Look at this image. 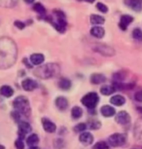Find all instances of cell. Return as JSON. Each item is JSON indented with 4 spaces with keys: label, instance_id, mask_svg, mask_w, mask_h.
<instances>
[{
    "label": "cell",
    "instance_id": "cell-28",
    "mask_svg": "<svg viewBox=\"0 0 142 149\" xmlns=\"http://www.w3.org/2000/svg\"><path fill=\"white\" fill-rule=\"evenodd\" d=\"M93 149H109V146L105 141H98L93 146Z\"/></svg>",
    "mask_w": 142,
    "mask_h": 149
},
{
    "label": "cell",
    "instance_id": "cell-5",
    "mask_svg": "<svg viewBox=\"0 0 142 149\" xmlns=\"http://www.w3.org/2000/svg\"><path fill=\"white\" fill-rule=\"evenodd\" d=\"M94 51L98 52L99 54L104 56H113L115 54V51L112 48L105 44H96V46L94 47Z\"/></svg>",
    "mask_w": 142,
    "mask_h": 149
},
{
    "label": "cell",
    "instance_id": "cell-7",
    "mask_svg": "<svg viewBox=\"0 0 142 149\" xmlns=\"http://www.w3.org/2000/svg\"><path fill=\"white\" fill-rule=\"evenodd\" d=\"M21 87H23V89L24 90V91L32 92L33 90H35L38 87V84L33 79L26 78V79H24L23 82H21Z\"/></svg>",
    "mask_w": 142,
    "mask_h": 149
},
{
    "label": "cell",
    "instance_id": "cell-9",
    "mask_svg": "<svg viewBox=\"0 0 142 149\" xmlns=\"http://www.w3.org/2000/svg\"><path fill=\"white\" fill-rule=\"evenodd\" d=\"M32 130L31 126L29 123L27 122H19V139H21L23 137H24L26 134H28L30 131Z\"/></svg>",
    "mask_w": 142,
    "mask_h": 149
},
{
    "label": "cell",
    "instance_id": "cell-21",
    "mask_svg": "<svg viewBox=\"0 0 142 149\" xmlns=\"http://www.w3.org/2000/svg\"><path fill=\"white\" fill-rule=\"evenodd\" d=\"M71 86H72L71 81L67 79V78H62V79H60V81H58V87H60V89L64 90V91H68L71 88Z\"/></svg>",
    "mask_w": 142,
    "mask_h": 149
},
{
    "label": "cell",
    "instance_id": "cell-31",
    "mask_svg": "<svg viewBox=\"0 0 142 149\" xmlns=\"http://www.w3.org/2000/svg\"><path fill=\"white\" fill-rule=\"evenodd\" d=\"M15 146L17 149H24V143L23 141V139H17L15 141Z\"/></svg>",
    "mask_w": 142,
    "mask_h": 149
},
{
    "label": "cell",
    "instance_id": "cell-18",
    "mask_svg": "<svg viewBox=\"0 0 142 149\" xmlns=\"http://www.w3.org/2000/svg\"><path fill=\"white\" fill-rule=\"evenodd\" d=\"M100 112H101V114L104 117H112L116 114L115 108L110 105H103L101 109H100Z\"/></svg>",
    "mask_w": 142,
    "mask_h": 149
},
{
    "label": "cell",
    "instance_id": "cell-8",
    "mask_svg": "<svg viewBox=\"0 0 142 149\" xmlns=\"http://www.w3.org/2000/svg\"><path fill=\"white\" fill-rule=\"evenodd\" d=\"M42 126H43L44 131L49 134L55 133V130H57L55 124L54 122H52V121L48 119V118H43L42 119Z\"/></svg>",
    "mask_w": 142,
    "mask_h": 149
},
{
    "label": "cell",
    "instance_id": "cell-11",
    "mask_svg": "<svg viewBox=\"0 0 142 149\" xmlns=\"http://www.w3.org/2000/svg\"><path fill=\"white\" fill-rule=\"evenodd\" d=\"M125 4L135 12H139L142 9V0H125Z\"/></svg>",
    "mask_w": 142,
    "mask_h": 149
},
{
    "label": "cell",
    "instance_id": "cell-24",
    "mask_svg": "<svg viewBox=\"0 0 142 149\" xmlns=\"http://www.w3.org/2000/svg\"><path fill=\"white\" fill-rule=\"evenodd\" d=\"M39 142V137L36 134H32L26 139V143L29 147H32V146H36V144Z\"/></svg>",
    "mask_w": 142,
    "mask_h": 149
},
{
    "label": "cell",
    "instance_id": "cell-20",
    "mask_svg": "<svg viewBox=\"0 0 142 149\" xmlns=\"http://www.w3.org/2000/svg\"><path fill=\"white\" fill-rule=\"evenodd\" d=\"M91 24L94 26H100V24H103L105 22V19L100 15H91L90 17Z\"/></svg>",
    "mask_w": 142,
    "mask_h": 149
},
{
    "label": "cell",
    "instance_id": "cell-39",
    "mask_svg": "<svg viewBox=\"0 0 142 149\" xmlns=\"http://www.w3.org/2000/svg\"><path fill=\"white\" fill-rule=\"evenodd\" d=\"M0 149H5V147H4L3 145H1V144H0Z\"/></svg>",
    "mask_w": 142,
    "mask_h": 149
},
{
    "label": "cell",
    "instance_id": "cell-12",
    "mask_svg": "<svg viewBox=\"0 0 142 149\" xmlns=\"http://www.w3.org/2000/svg\"><path fill=\"white\" fill-rule=\"evenodd\" d=\"M32 9H33V11H35V12L39 15V19H45V18L47 17V14H46L47 11H46L45 6H44L42 3H40V2L34 3V4H33V6H32Z\"/></svg>",
    "mask_w": 142,
    "mask_h": 149
},
{
    "label": "cell",
    "instance_id": "cell-38",
    "mask_svg": "<svg viewBox=\"0 0 142 149\" xmlns=\"http://www.w3.org/2000/svg\"><path fill=\"white\" fill-rule=\"evenodd\" d=\"M28 149H40L38 146H32V147H29Z\"/></svg>",
    "mask_w": 142,
    "mask_h": 149
},
{
    "label": "cell",
    "instance_id": "cell-34",
    "mask_svg": "<svg viewBox=\"0 0 142 149\" xmlns=\"http://www.w3.org/2000/svg\"><path fill=\"white\" fill-rule=\"evenodd\" d=\"M24 63H26V66L28 67V68H32V63H28V61H27V58H24Z\"/></svg>",
    "mask_w": 142,
    "mask_h": 149
},
{
    "label": "cell",
    "instance_id": "cell-10",
    "mask_svg": "<svg viewBox=\"0 0 142 149\" xmlns=\"http://www.w3.org/2000/svg\"><path fill=\"white\" fill-rule=\"evenodd\" d=\"M133 22V18L130 15H123L120 19V22H119V27L122 30H127V26H130V24Z\"/></svg>",
    "mask_w": 142,
    "mask_h": 149
},
{
    "label": "cell",
    "instance_id": "cell-14",
    "mask_svg": "<svg viewBox=\"0 0 142 149\" xmlns=\"http://www.w3.org/2000/svg\"><path fill=\"white\" fill-rule=\"evenodd\" d=\"M90 33L91 36L96 38H102L105 34V30L103 27H101L100 26H94L90 30Z\"/></svg>",
    "mask_w": 142,
    "mask_h": 149
},
{
    "label": "cell",
    "instance_id": "cell-36",
    "mask_svg": "<svg viewBox=\"0 0 142 149\" xmlns=\"http://www.w3.org/2000/svg\"><path fill=\"white\" fill-rule=\"evenodd\" d=\"M79 1H81V0H79ZM84 1L89 2V3H93V2H94V0H84Z\"/></svg>",
    "mask_w": 142,
    "mask_h": 149
},
{
    "label": "cell",
    "instance_id": "cell-15",
    "mask_svg": "<svg viewBox=\"0 0 142 149\" xmlns=\"http://www.w3.org/2000/svg\"><path fill=\"white\" fill-rule=\"evenodd\" d=\"M45 61V57L42 54H32L29 57V61L32 63V65H40Z\"/></svg>",
    "mask_w": 142,
    "mask_h": 149
},
{
    "label": "cell",
    "instance_id": "cell-2",
    "mask_svg": "<svg viewBox=\"0 0 142 149\" xmlns=\"http://www.w3.org/2000/svg\"><path fill=\"white\" fill-rule=\"evenodd\" d=\"M14 107L16 108L17 111H19L21 115L23 114H27L29 111V102L28 100L26 97H23V95H19L14 100L13 102Z\"/></svg>",
    "mask_w": 142,
    "mask_h": 149
},
{
    "label": "cell",
    "instance_id": "cell-13",
    "mask_svg": "<svg viewBox=\"0 0 142 149\" xmlns=\"http://www.w3.org/2000/svg\"><path fill=\"white\" fill-rule=\"evenodd\" d=\"M79 140H80V142L84 145H91L94 141V136H93V134L91 133H89V132H84V133H82L80 134Z\"/></svg>",
    "mask_w": 142,
    "mask_h": 149
},
{
    "label": "cell",
    "instance_id": "cell-26",
    "mask_svg": "<svg viewBox=\"0 0 142 149\" xmlns=\"http://www.w3.org/2000/svg\"><path fill=\"white\" fill-rule=\"evenodd\" d=\"M132 37L137 41H142V30L140 29H134L132 30Z\"/></svg>",
    "mask_w": 142,
    "mask_h": 149
},
{
    "label": "cell",
    "instance_id": "cell-27",
    "mask_svg": "<svg viewBox=\"0 0 142 149\" xmlns=\"http://www.w3.org/2000/svg\"><path fill=\"white\" fill-rule=\"evenodd\" d=\"M86 129H87V125L85 123H79L74 127V131L77 133H84Z\"/></svg>",
    "mask_w": 142,
    "mask_h": 149
},
{
    "label": "cell",
    "instance_id": "cell-37",
    "mask_svg": "<svg viewBox=\"0 0 142 149\" xmlns=\"http://www.w3.org/2000/svg\"><path fill=\"white\" fill-rule=\"evenodd\" d=\"M137 110H138V112H140V113L142 114V107H141V106H138V107H137Z\"/></svg>",
    "mask_w": 142,
    "mask_h": 149
},
{
    "label": "cell",
    "instance_id": "cell-16",
    "mask_svg": "<svg viewBox=\"0 0 142 149\" xmlns=\"http://www.w3.org/2000/svg\"><path fill=\"white\" fill-rule=\"evenodd\" d=\"M68 100L64 97H57L55 98V106L60 109V110H65L68 107Z\"/></svg>",
    "mask_w": 142,
    "mask_h": 149
},
{
    "label": "cell",
    "instance_id": "cell-30",
    "mask_svg": "<svg viewBox=\"0 0 142 149\" xmlns=\"http://www.w3.org/2000/svg\"><path fill=\"white\" fill-rule=\"evenodd\" d=\"M96 9L99 11V12H101V13H107L108 12V7L106 6L105 4L103 3H101V2H97L96 3Z\"/></svg>",
    "mask_w": 142,
    "mask_h": 149
},
{
    "label": "cell",
    "instance_id": "cell-1",
    "mask_svg": "<svg viewBox=\"0 0 142 149\" xmlns=\"http://www.w3.org/2000/svg\"><path fill=\"white\" fill-rule=\"evenodd\" d=\"M34 73L40 78H51L60 73V67L57 64L49 63L35 70Z\"/></svg>",
    "mask_w": 142,
    "mask_h": 149
},
{
    "label": "cell",
    "instance_id": "cell-6",
    "mask_svg": "<svg viewBox=\"0 0 142 149\" xmlns=\"http://www.w3.org/2000/svg\"><path fill=\"white\" fill-rule=\"evenodd\" d=\"M116 122L120 125H127L130 122V116L127 111H120L116 115Z\"/></svg>",
    "mask_w": 142,
    "mask_h": 149
},
{
    "label": "cell",
    "instance_id": "cell-33",
    "mask_svg": "<svg viewBox=\"0 0 142 149\" xmlns=\"http://www.w3.org/2000/svg\"><path fill=\"white\" fill-rule=\"evenodd\" d=\"M134 98H135L136 100H137V102H142V91L136 92L135 95H134Z\"/></svg>",
    "mask_w": 142,
    "mask_h": 149
},
{
    "label": "cell",
    "instance_id": "cell-29",
    "mask_svg": "<svg viewBox=\"0 0 142 149\" xmlns=\"http://www.w3.org/2000/svg\"><path fill=\"white\" fill-rule=\"evenodd\" d=\"M100 126H101V124H100L99 121H96V120L91 121L90 124H89V128H90L91 130H98L100 128Z\"/></svg>",
    "mask_w": 142,
    "mask_h": 149
},
{
    "label": "cell",
    "instance_id": "cell-32",
    "mask_svg": "<svg viewBox=\"0 0 142 149\" xmlns=\"http://www.w3.org/2000/svg\"><path fill=\"white\" fill-rule=\"evenodd\" d=\"M14 26L16 27H18L19 29H24L26 27V24L21 21H15L14 22Z\"/></svg>",
    "mask_w": 142,
    "mask_h": 149
},
{
    "label": "cell",
    "instance_id": "cell-35",
    "mask_svg": "<svg viewBox=\"0 0 142 149\" xmlns=\"http://www.w3.org/2000/svg\"><path fill=\"white\" fill-rule=\"evenodd\" d=\"M24 1L26 2V4H32V3H34L35 0H24Z\"/></svg>",
    "mask_w": 142,
    "mask_h": 149
},
{
    "label": "cell",
    "instance_id": "cell-23",
    "mask_svg": "<svg viewBox=\"0 0 142 149\" xmlns=\"http://www.w3.org/2000/svg\"><path fill=\"white\" fill-rule=\"evenodd\" d=\"M116 91V88L114 85H104L100 88V93L104 95H110Z\"/></svg>",
    "mask_w": 142,
    "mask_h": 149
},
{
    "label": "cell",
    "instance_id": "cell-19",
    "mask_svg": "<svg viewBox=\"0 0 142 149\" xmlns=\"http://www.w3.org/2000/svg\"><path fill=\"white\" fill-rule=\"evenodd\" d=\"M110 102L112 103L113 105L122 106L123 104H125V102H126V98L121 95H113V97H111Z\"/></svg>",
    "mask_w": 142,
    "mask_h": 149
},
{
    "label": "cell",
    "instance_id": "cell-17",
    "mask_svg": "<svg viewBox=\"0 0 142 149\" xmlns=\"http://www.w3.org/2000/svg\"><path fill=\"white\" fill-rule=\"evenodd\" d=\"M106 78L103 74H100V73H94L91 75V82L94 85H98V84H102L105 82Z\"/></svg>",
    "mask_w": 142,
    "mask_h": 149
},
{
    "label": "cell",
    "instance_id": "cell-4",
    "mask_svg": "<svg viewBox=\"0 0 142 149\" xmlns=\"http://www.w3.org/2000/svg\"><path fill=\"white\" fill-rule=\"evenodd\" d=\"M127 140L126 134H113L112 136H109L108 139V142L111 146H114V147H119V146H122L125 144Z\"/></svg>",
    "mask_w": 142,
    "mask_h": 149
},
{
    "label": "cell",
    "instance_id": "cell-25",
    "mask_svg": "<svg viewBox=\"0 0 142 149\" xmlns=\"http://www.w3.org/2000/svg\"><path fill=\"white\" fill-rule=\"evenodd\" d=\"M83 115V109L79 106H74L71 110V116L73 119H80Z\"/></svg>",
    "mask_w": 142,
    "mask_h": 149
},
{
    "label": "cell",
    "instance_id": "cell-3",
    "mask_svg": "<svg viewBox=\"0 0 142 149\" xmlns=\"http://www.w3.org/2000/svg\"><path fill=\"white\" fill-rule=\"evenodd\" d=\"M99 102V97L96 93H89V94L85 95L84 97L81 100V102H82L83 105H85L86 107L89 109H94L96 106L97 105V103Z\"/></svg>",
    "mask_w": 142,
    "mask_h": 149
},
{
    "label": "cell",
    "instance_id": "cell-22",
    "mask_svg": "<svg viewBox=\"0 0 142 149\" xmlns=\"http://www.w3.org/2000/svg\"><path fill=\"white\" fill-rule=\"evenodd\" d=\"M0 94L5 97H10L14 95V90L13 88H11L10 86L5 85L0 88Z\"/></svg>",
    "mask_w": 142,
    "mask_h": 149
}]
</instances>
